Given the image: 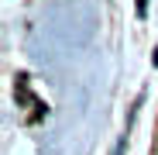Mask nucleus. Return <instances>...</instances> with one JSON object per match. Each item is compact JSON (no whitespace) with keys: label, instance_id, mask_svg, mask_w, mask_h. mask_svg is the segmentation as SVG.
Returning a JSON list of instances; mask_svg holds the SVG:
<instances>
[{"label":"nucleus","instance_id":"nucleus-1","mask_svg":"<svg viewBox=\"0 0 158 155\" xmlns=\"http://www.w3.org/2000/svg\"><path fill=\"white\" fill-rule=\"evenodd\" d=\"M148 14V0H138V17H144Z\"/></svg>","mask_w":158,"mask_h":155},{"label":"nucleus","instance_id":"nucleus-2","mask_svg":"<svg viewBox=\"0 0 158 155\" xmlns=\"http://www.w3.org/2000/svg\"><path fill=\"white\" fill-rule=\"evenodd\" d=\"M155 66H158V48H155Z\"/></svg>","mask_w":158,"mask_h":155}]
</instances>
